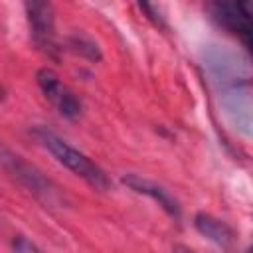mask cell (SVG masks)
I'll return each mask as SVG.
<instances>
[{
  "label": "cell",
  "instance_id": "cell-3",
  "mask_svg": "<svg viewBox=\"0 0 253 253\" xmlns=\"http://www.w3.org/2000/svg\"><path fill=\"white\" fill-rule=\"evenodd\" d=\"M213 20L237 36L245 49L251 47V0H210Z\"/></svg>",
  "mask_w": 253,
  "mask_h": 253
},
{
  "label": "cell",
  "instance_id": "cell-6",
  "mask_svg": "<svg viewBox=\"0 0 253 253\" xmlns=\"http://www.w3.org/2000/svg\"><path fill=\"white\" fill-rule=\"evenodd\" d=\"M123 184H125L128 190H132V192H136V194H142V196L154 200L170 217L180 219V206H178V202L168 194V190H164V188L158 186L156 182L146 180V178H142V176H138V174H126V176H123Z\"/></svg>",
  "mask_w": 253,
  "mask_h": 253
},
{
  "label": "cell",
  "instance_id": "cell-2",
  "mask_svg": "<svg viewBox=\"0 0 253 253\" xmlns=\"http://www.w3.org/2000/svg\"><path fill=\"white\" fill-rule=\"evenodd\" d=\"M0 168L6 172L8 178H12L16 184H20L24 190H28L43 204L47 206L61 204L63 198L55 188V184L49 178H45L43 172H40L34 164L24 160V156H20L10 146H6L2 140H0Z\"/></svg>",
  "mask_w": 253,
  "mask_h": 253
},
{
  "label": "cell",
  "instance_id": "cell-1",
  "mask_svg": "<svg viewBox=\"0 0 253 253\" xmlns=\"http://www.w3.org/2000/svg\"><path fill=\"white\" fill-rule=\"evenodd\" d=\"M34 134L42 142V146L47 148L49 154L59 164H63L75 176L83 178L89 186H93L97 190H109L111 188V180L105 174V170L99 164H95L87 154H83L81 150H77L75 146H71L67 140H63L61 136H57L55 132H51L47 128H36Z\"/></svg>",
  "mask_w": 253,
  "mask_h": 253
},
{
  "label": "cell",
  "instance_id": "cell-10",
  "mask_svg": "<svg viewBox=\"0 0 253 253\" xmlns=\"http://www.w3.org/2000/svg\"><path fill=\"white\" fill-rule=\"evenodd\" d=\"M12 249H16V251H38V247L32 241H28L26 237H16L12 241Z\"/></svg>",
  "mask_w": 253,
  "mask_h": 253
},
{
  "label": "cell",
  "instance_id": "cell-5",
  "mask_svg": "<svg viewBox=\"0 0 253 253\" xmlns=\"http://www.w3.org/2000/svg\"><path fill=\"white\" fill-rule=\"evenodd\" d=\"M36 81L38 87L42 89L43 97L55 107V111L63 117V119H77L81 115V101L79 97L59 79V75L47 67L40 69L36 73Z\"/></svg>",
  "mask_w": 253,
  "mask_h": 253
},
{
  "label": "cell",
  "instance_id": "cell-9",
  "mask_svg": "<svg viewBox=\"0 0 253 253\" xmlns=\"http://www.w3.org/2000/svg\"><path fill=\"white\" fill-rule=\"evenodd\" d=\"M138 6L142 8V12L156 24V26H162V16L154 10V6H152V0H138Z\"/></svg>",
  "mask_w": 253,
  "mask_h": 253
},
{
  "label": "cell",
  "instance_id": "cell-7",
  "mask_svg": "<svg viewBox=\"0 0 253 253\" xmlns=\"http://www.w3.org/2000/svg\"><path fill=\"white\" fill-rule=\"evenodd\" d=\"M194 227H196L204 237H208L210 241H213V243H217V245H221V247H229V245L233 243V239H235V231H233L225 221L213 217L211 213H204V211L196 213V217H194Z\"/></svg>",
  "mask_w": 253,
  "mask_h": 253
},
{
  "label": "cell",
  "instance_id": "cell-8",
  "mask_svg": "<svg viewBox=\"0 0 253 253\" xmlns=\"http://www.w3.org/2000/svg\"><path fill=\"white\" fill-rule=\"evenodd\" d=\"M71 47H73V51H77V53H81L89 59H101V53H99L97 45L93 42L85 40V38H77V36L71 38Z\"/></svg>",
  "mask_w": 253,
  "mask_h": 253
},
{
  "label": "cell",
  "instance_id": "cell-4",
  "mask_svg": "<svg viewBox=\"0 0 253 253\" xmlns=\"http://www.w3.org/2000/svg\"><path fill=\"white\" fill-rule=\"evenodd\" d=\"M32 42L45 51L47 55L55 57L57 43H55V18H53V6L49 0H22Z\"/></svg>",
  "mask_w": 253,
  "mask_h": 253
}]
</instances>
